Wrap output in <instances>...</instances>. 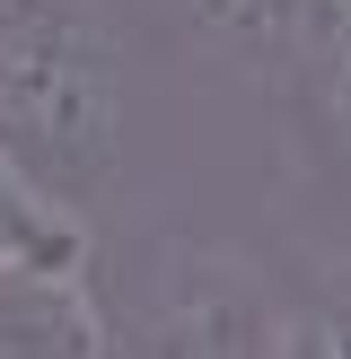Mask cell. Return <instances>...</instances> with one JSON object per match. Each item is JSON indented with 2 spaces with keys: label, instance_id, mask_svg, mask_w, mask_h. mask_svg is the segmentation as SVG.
Listing matches in <instances>:
<instances>
[{
  "label": "cell",
  "instance_id": "1",
  "mask_svg": "<svg viewBox=\"0 0 351 359\" xmlns=\"http://www.w3.org/2000/svg\"><path fill=\"white\" fill-rule=\"evenodd\" d=\"M0 158L88 210L123 167V70L97 0H0Z\"/></svg>",
  "mask_w": 351,
  "mask_h": 359
},
{
  "label": "cell",
  "instance_id": "2",
  "mask_svg": "<svg viewBox=\"0 0 351 359\" xmlns=\"http://www.w3.org/2000/svg\"><path fill=\"white\" fill-rule=\"evenodd\" d=\"M290 342V307L272 298V280L237 255V245L167 237L140 272L132 333L114 325L123 359H281Z\"/></svg>",
  "mask_w": 351,
  "mask_h": 359
},
{
  "label": "cell",
  "instance_id": "3",
  "mask_svg": "<svg viewBox=\"0 0 351 359\" xmlns=\"http://www.w3.org/2000/svg\"><path fill=\"white\" fill-rule=\"evenodd\" d=\"M202 44H220L228 62H316L325 70L351 35V0H193Z\"/></svg>",
  "mask_w": 351,
  "mask_h": 359
},
{
  "label": "cell",
  "instance_id": "4",
  "mask_svg": "<svg viewBox=\"0 0 351 359\" xmlns=\"http://www.w3.org/2000/svg\"><path fill=\"white\" fill-rule=\"evenodd\" d=\"M0 272H88V219L0 158Z\"/></svg>",
  "mask_w": 351,
  "mask_h": 359
},
{
  "label": "cell",
  "instance_id": "5",
  "mask_svg": "<svg viewBox=\"0 0 351 359\" xmlns=\"http://www.w3.org/2000/svg\"><path fill=\"white\" fill-rule=\"evenodd\" d=\"M281 359H351V290H343V280H333L316 307H290Z\"/></svg>",
  "mask_w": 351,
  "mask_h": 359
},
{
  "label": "cell",
  "instance_id": "6",
  "mask_svg": "<svg viewBox=\"0 0 351 359\" xmlns=\"http://www.w3.org/2000/svg\"><path fill=\"white\" fill-rule=\"evenodd\" d=\"M325 114H333V132H343V149H351V35H343V53L325 62Z\"/></svg>",
  "mask_w": 351,
  "mask_h": 359
},
{
  "label": "cell",
  "instance_id": "7",
  "mask_svg": "<svg viewBox=\"0 0 351 359\" xmlns=\"http://www.w3.org/2000/svg\"><path fill=\"white\" fill-rule=\"evenodd\" d=\"M343 290H351V280H343Z\"/></svg>",
  "mask_w": 351,
  "mask_h": 359
}]
</instances>
